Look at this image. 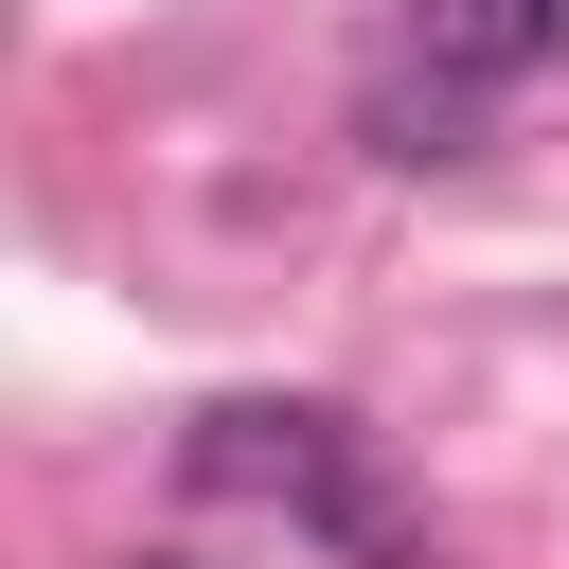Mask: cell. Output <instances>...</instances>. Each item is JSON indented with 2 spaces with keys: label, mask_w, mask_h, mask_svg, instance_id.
<instances>
[{
  "label": "cell",
  "mask_w": 569,
  "mask_h": 569,
  "mask_svg": "<svg viewBox=\"0 0 569 569\" xmlns=\"http://www.w3.org/2000/svg\"><path fill=\"white\" fill-rule=\"evenodd\" d=\"M196 498H267V516H302V533H338V551H391L338 409H196Z\"/></svg>",
  "instance_id": "1"
},
{
  "label": "cell",
  "mask_w": 569,
  "mask_h": 569,
  "mask_svg": "<svg viewBox=\"0 0 569 569\" xmlns=\"http://www.w3.org/2000/svg\"><path fill=\"white\" fill-rule=\"evenodd\" d=\"M409 53H427V89H516V71H551L569 53V0H409Z\"/></svg>",
  "instance_id": "2"
},
{
  "label": "cell",
  "mask_w": 569,
  "mask_h": 569,
  "mask_svg": "<svg viewBox=\"0 0 569 569\" xmlns=\"http://www.w3.org/2000/svg\"><path fill=\"white\" fill-rule=\"evenodd\" d=\"M142 569H178V551H142Z\"/></svg>",
  "instance_id": "3"
}]
</instances>
